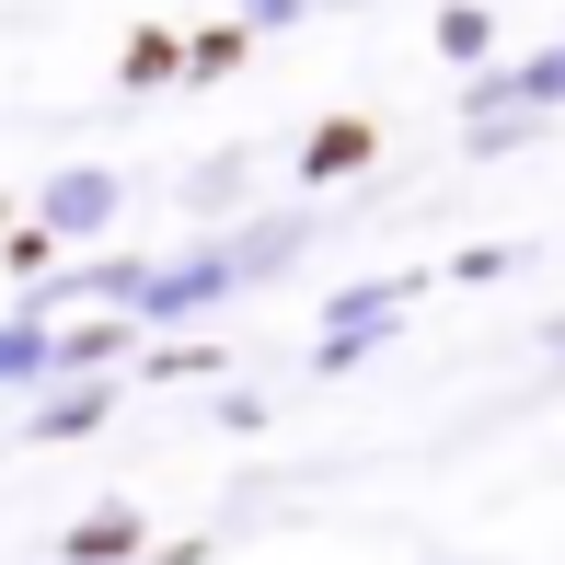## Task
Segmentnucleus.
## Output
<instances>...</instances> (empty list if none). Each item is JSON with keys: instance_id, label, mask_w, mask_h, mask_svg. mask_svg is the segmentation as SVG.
<instances>
[{"instance_id": "nucleus-1", "label": "nucleus", "mask_w": 565, "mask_h": 565, "mask_svg": "<svg viewBox=\"0 0 565 565\" xmlns=\"http://www.w3.org/2000/svg\"><path fill=\"white\" fill-rule=\"evenodd\" d=\"M347 162H370V127H358V116H347V127H323V139H312V173H347Z\"/></svg>"}]
</instances>
